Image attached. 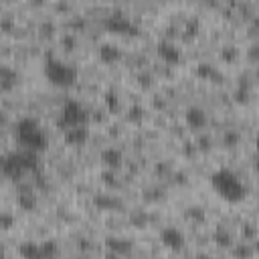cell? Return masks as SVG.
Wrapping results in <instances>:
<instances>
[{
	"label": "cell",
	"instance_id": "1",
	"mask_svg": "<svg viewBox=\"0 0 259 259\" xmlns=\"http://www.w3.org/2000/svg\"><path fill=\"white\" fill-rule=\"evenodd\" d=\"M210 188L214 190V194H219L223 200L235 204L241 202L245 198V186L243 182L227 168H221L217 172L210 174Z\"/></svg>",
	"mask_w": 259,
	"mask_h": 259
},
{
	"label": "cell",
	"instance_id": "2",
	"mask_svg": "<svg viewBox=\"0 0 259 259\" xmlns=\"http://www.w3.org/2000/svg\"><path fill=\"white\" fill-rule=\"evenodd\" d=\"M16 140L26 150L42 152L47 148V136H45L42 127L38 125V121L32 117H22L16 123Z\"/></svg>",
	"mask_w": 259,
	"mask_h": 259
},
{
	"label": "cell",
	"instance_id": "3",
	"mask_svg": "<svg viewBox=\"0 0 259 259\" xmlns=\"http://www.w3.org/2000/svg\"><path fill=\"white\" fill-rule=\"evenodd\" d=\"M45 77L55 87H71L77 81V69L73 65H67L59 59L49 57L45 63Z\"/></svg>",
	"mask_w": 259,
	"mask_h": 259
},
{
	"label": "cell",
	"instance_id": "4",
	"mask_svg": "<svg viewBox=\"0 0 259 259\" xmlns=\"http://www.w3.org/2000/svg\"><path fill=\"white\" fill-rule=\"evenodd\" d=\"M87 121V111L83 109V105L79 103V101H75V99H69L63 107H61V113H59V117H57V125L65 132V130H69V127H73V125H81V123H85Z\"/></svg>",
	"mask_w": 259,
	"mask_h": 259
},
{
	"label": "cell",
	"instance_id": "5",
	"mask_svg": "<svg viewBox=\"0 0 259 259\" xmlns=\"http://www.w3.org/2000/svg\"><path fill=\"white\" fill-rule=\"evenodd\" d=\"M105 28H107L109 32H115V34H136V32H138L136 24H134L130 18L119 16V14L109 16V18L105 20Z\"/></svg>",
	"mask_w": 259,
	"mask_h": 259
},
{
	"label": "cell",
	"instance_id": "6",
	"mask_svg": "<svg viewBox=\"0 0 259 259\" xmlns=\"http://www.w3.org/2000/svg\"><path fill=\"white\" fill-rule=\"evenodd\" d=\"M160 243L172 251H178L184 247V233L178 231L176 227H164L160 231Z\"/></svg>",
	"mask_w": 259,
	"mask_h": 259
},
{
	"label": "cell",
	"instance_id": "7",
	"mask_svg": "<svg viewBox=\"0 0 259 259\" xmlns=\"http://www.w3.org/2000/svg\"><path fill=\"white\" fill-rule=\"evenodd\" d=\"M156 53H158V57H160L166 65H178L180 59H182L180 49H178L174 42H170V40H162V42H158Z\"/></svg>",
	"mask_w": 259,
	"mask_h": 259
},
{
	"label": "cell",
	"instance_id": "8",
	"mask_svg": "<svg viewBox=\"0 0 259 259\" xmlns=\"http://www.w3.org/2000/svg\"><path fill=\"white\" fill-rule=\"evenodd\" d=\"M63 140H65V144H69V146H83V144L89 140V127H87V123L73 125V127L65 130V132H63Z\"/></svg>",
	"mask_w": 259,
	"mask_h": 259
},
{
	"label": "cell",
	"instance_id": "9",
	"mask_svg": "<svg viewBox=\"0 0 259 259\" xmlns=\"http://www.w3.org/2000/svg\"><path fill=\"white\" fill-rule=\"evenodd\" d=\"M97 57H99L101 63H105V65H113V63L121 61L123 55H121V49H119L117 45L103 42V45H99V49H97Z\"/></svg>",
	"mask_w": 259,
	"mask_h": 259
},
{
	"label": "cell",
	"instance_id": "10",
	"mask_svg": "<svg viewBox=\"0 0 259 259\" xmlns=\"http://www.w3.org/2000/svg\"><path fill=\"white\" fill-rule=\"evenodd\" d=\"M99 160H101V164H103L107 170H117V168H121V164H123V154H121V150H117V148H105V150H101Z\"/></svg>",
	"mask_w": 259,
	"mask_h": 259
},
{
	"label": "cell",
	"instance_id": "11",
	"mask_svg": "<svg viewBox=\"0 0 259 259\" xmlns=\"http://www.w3.org/2000/svg\"><path fill=\"white\" fill-rule=\"evenodd\" d=\"M184 119L190 130H202L208 123V117H206L204 109H200V107H188L184 113Z\"/></svg>",
	"mask_w": 259,
	"mask_h": 259
},
{
	"label": "cell",
	"instance_id": "12",
	"mask_svg": "<svg viewBox=\"0 0 259 259\" xmlns=\"http://www.w3.org/2000/svg\"><path fill=\"white\" fill-rule=\"evenodd\" d=\"M105 247L111 255H127L134 247V243L130 239H121V237H107L105 239Z\"/></svg>",
	"mask_w": 259,
	"mask_h": 259
},
{
	"label": "cell",
	"instance_id": "13",
	"mask_svg": "<svg viewBox=\"0 0 259 259\" xmlns=\"http://www.w3.org/2000/svg\"><path fill=\"white\" fill-rule=\"evenodd\" d=\"M93 204L99 210H119L121 208V200L111 196V194H95L93 196Z\"/></svg>",
	"mask_w": 259,
	"mask_h": 259
},
{
	"label": "cell",
	"instance_id": "14",
	"mask_svg": "<svg viewBox=\"0 0 259 259\" xmlns=\"http://www.w3.org/2000/svg\"><path fill=\"white\" fill-rule=\"evenodd\" d=\"M212 243L217 245V247H221V249H231L235 243H233V235L223 227V225H219L214 231H212Z\"/></svg>",
	"mask_w": 259,
	"mask_h": 259
},
{
	"label": "cell",
	"instance_id": "15",
	"mask_svg": "<svg viewBox=\"0 0 259 259\" xmlns=\"http://www.w3.org/2000/svg\"><path fill=\"white\" fill-rule=\"evenodd\" d=\"M16 204H18V208H20V210L30 212V210H34V208H36L38 200H36V196L32 194V190H20V192H18V196H16Z\"/></svg>",
	"mask_w": 259,
	"mask_h": 259
},
{
	"label": "cell",
	"instance_id": "16",
	"mask_svg": "<svg viewBox=\"0 0 259 259\" xmlns=\"http://www.w3.org/2000/svg\"><path fill=\"white\" fill-rule=\"evenodd\" d=\"M18 253H20V257H24V259H42V249H40V243H32V241L20 243Z\"/></svg>",
	"mask_w": 259,
	"mask_h": 259
},
{
	"label": "cell",
	"instance_id": "17",
	"mask_svg": "<svg viewBox=\"0 0 259 259\" xmlns=\"http://www.w3.org/2000/svg\"><path fill=\"white\" fill-rule=\"evenodd\" d=\"M196 77H200V79H208V81H217V79H221L217 67L210 65V63H198V65H196Z\"/></svg>",
	"mask_w": 259,
	"mask_h": 259
},
{
	"label": "cell",
	"instance_id": "18",
	"mask_svg": "<svg viewBox=\"0 0 259 259\" xmlns=\"http://www.w3.org/2000/svg\"><path fill=\"white\" fill-rule=\"evenodd\" d=\"M14 83H16V73L10 71L8 67H2L0 69V85H2V91H8Z\"/></svg>",
	"mask_w": 259,
	"mask_h": 259
},
{
	"label": "cell",
	"instance_id": "19",
	"mask_svg": "<svg viewBox=\"0 0 259 259\" xmlns=\"http://www.w3.org/2000/svg\"><path fill=\"white\" fill-rule=\"evenodd\" d=\"M184 217L188 221H192V223H204L206 221V212H204L202 206H188L184 210Z\"/></svg>",
	"mask_w": 259,
	"mask_h": 259
},
{
	"label": "cell",
	"instance_id": "20",
	"mask_svg": "<svg viewBox=\"0 0 259 259\" xmlns=\"http://www.w3.org/2000/svg\"><path fill=\"white\" fill-rule=\"evenodd\" d=\"M130 225L136 229H144L148 225V214L146 210H132L130 212Z\"/></svg>",
	"mask_w": 259,
	"mask_h": 259
},
{
	"label": "cell",
	"instance_id": "21",
	"mask_svg": "<svg viewBox=\"0 0 259 259\" xmlns=\"http://www.w3.org/2000/svg\"><path fill=\"white\" fill-rule=\"evenodd\" d=\"M231 251L237 257H251V255H255V247L251 243H237V245L231 247Z\"/></svg>",
	"mask_w": 259,
	"mask_h": 259
},
{
	"label": "cell",
	"instance_id": "22",
	"mask_svg": "<svg viewBox=\"0 0 259 259\" xmlns=\"http://www.w3.org/2000/svg\"><path fill=\"white\" fill-rule=\"evenodd\" d=\"M144 113H146V111H144V107L136 103V105H130V107H127V111H125V119H127V121L138 123V121H142V119H144Z\"/></svg>",
	"mask_w": 259,
	"mask_h": 259
},
{
	"label": "cell",
	"instance_id": "23",
	"mask_svg": "<svg viewBox=\"0 0 259 259\" xmlns=\"http://www.w3.org/2000/svg\"><path fill=\"white\" fill-rule=\"evenodd\" d=\"M40 249H42V257H57L59 255V245L55 241H42L40 243Z\"/></svg>",
	"mask_w": 259,
	"mask_h": 259
},
{
	"label": "cell",
	"instance_id": "24",
	"mask_svg": "<svg viewBox=\"0 0 259 259\" xmlns=\"http://www.w3.org/2000/svg\"><path fill=\"white\" fill-rule=\"evenodd\" d=\"M241 235H243V239L255 241V239H257V227H255L253 223H245V225L241 227Z\"/></svg>",
	"mask_w": 259,
	"mask_h": 259
},
{
	"label": "cell",
	"instance_id": "25",
	"mask_svg": "<svg viewBox=\"0 0 259 259\" xmlns=\"http://www.w3.org/2000/svg\"><path fill=\"white\" fill-rule=\"evenodd\" d=\"M223 144H225V148H235V146H239V134L233 132V130H229V132L223 136Z\"/></svg>",
	"mask_w": 259,
	"mask_h": 259
},
{
	"label": "cell",
	"instance_id": "26",
	"mask_svg": "<svg viewBox=\"0 0 259 259\" xmlns=\"http://www.w3.org/2000/svg\"><path fill=\"white\" fill-rule=\"evenodd\" d=\"M237 55H239V51H237L235 47H223V51H221V59H223V61H227V63L235 61V59H237Z\"/></svg>",
	"mask_w": 259,
	"mask_h": 259
},
{
	"label": "cell",
	"instance_id": "27",
	"mask_svg": "<svg viewBox=\"0 0 259 259\" xmlns=\"http://www.w3.org/2000/svg\"><path fill=\"white\" fill-rule=\"evenodd\" d=\"M12 225H14V217H12L8 210H4V212L0 214V227H2V231L12 229Z\"/></svg>",
	"mask_w": 259,
	"mask_h": 259
},
{
	"label": "cell",
	"instance_id": "28",
	"mask_svg": "<svg viewBox=\"0 0 259 259\" xmlns=\"http://www.w3.org/2000/svg\"><path fill=\"white\" fill-rule=\"evenodd\" d=\"M115 170H107V172H103L101 174V178H103V182L105 184H109V186H119V180L115 178V174H113Z\"/></svg>",
	"mask_w": 259,
	"mask_h": 259
},
{
	"label": "cell",
	"instance_id": "29",
	"mask_svg": "<svg viewBox=\"0 0 259 259\" xmlns=\"http://www.w3.org/2000/svg\"><path fill=\"white\" fill-rule=\"evenodd\" d=\"M105 103H107V107H109V111H113V109H117V103H119V99H117V95L115 93H105Z\"/></svg>",
	"mask_w": 259,
	"mask_h": 259
},
{
	"label": "cell",
	"instance_id": "30",
	"mask_svg": "<svg viewBox=\"0 0 259 259\" xmlns=\"http://www.w3.org/2000/svg\"><path fill=\"white\" fill-rule=\"evenodd\" d=\"M196 144H198V148H200V150H202V152H208V150H210V148H212V140H210V138H208V136H200V138H198V142H196Z\"/></svg>",
	"mask_w": 259,
	"mask_h": 259
},
{
	"label": "cell",
	"instance_id": "31",
	"mask_svg": "<svg viewBox=\"0 0 259 259\" xmlns=\"http://www.w3.org/2000/svg\"><path fill=\"white\" fill-rule=\"evenodd\" d=\"M61 47H65V51H73V47H75V38H73L71 34H65V36L61 38Z\"/></svg>",
	"mask_w": 259,
	"mask_h": 259
},
{
	"label": "cell",
	"instance_id": "32",
	"mask_svg": "<svg viewBox=\"0 0 259 259\" xmlns=\"http://www.w3.org/2000/svg\"><path fill=\"white\" fill-rule=\"evenodd\" d=\"M235 101H239V103H247V101H249V93H247V89H239V91H235Z\"/></svg>",
	"mask_w": 259,
	"mask_h": 259
},
{
	"label": "cell",
	"instance_id": "33",
	"mask_svg": "<svg viewBox=\"0 0 259 259\" xmlns=\"http://www.w3.org/2000/svg\"><path fill=\"white\" fill-rule=\"evenodd\" d=\"M247 55H249V59H259V45H251L249 47V51H247Z\"/></svg>",
	"mask_w": 259,
	"mask_h": 259
},
{
	"label": "cell",
	"instance_id": "34",
	"mask_svg": "<svg viewBox=\"0 0 259 259\" xmlns=\"http://www.w3.org/2000/svg\"><path fill=\"white\" fill-rule=\"evenodd\" d=\"M55 26L53 24H42V34H53Z\"/></svg>",
	"mask_w": 259,
	"mask_h": 259
},
{
	"label": "cell",
	"instance_id": "35",
	"mask_svg": "<svg viewBox=\"0 0 259 259\" xmlns=\"http://www.w3.org/2000/svg\"><path fill=\"white\" fill-rule=\"evenodd\" d=\"M140 85H144V87H148V85H150V77H146V75H142V77H140Z\"/></svg>",
	"mask_w": 259,
	"mask_h": 259
},
{
	"label": "cell",
	"instance_id": "36",
	"mask_svg": "<svg viewBox=\"0 0 259 259\" xmlns=\"http://www.w3.org/2000/svg\"><path fill=\"white\" fill-rule=\"evenodd\" d=\"M156 170H158V172H168V166H166V164H160Z\"/></svg>",
	"mask_w": 259,
	"mask_h": 259
},
{
	"label": "cell",
	"instance_id": "37",
	"mask_svg": "<svg viewBox=\"0 0 259 259\" xmlns=\"http://www.w3.org/2000/svg\"><path fill=\"white\" fill-rule=\"evenodd\" d=\"M253 247H255V253H259V239L253 241Z\"/></svg>",
	"mask_w": 259,
	"mask_h": 259
},
{
	"label": "cell",
	"instance_id": "38",
	"mask_svg": "<svg viewBox=\"0 0 259 259\" xmlns=\"http://www.w3.org/2000/svg\"><path fill=\"white\" fill-rule=\"evenodd\" d=\"M255 148H257V152H259V136L255 138Z\"/></svg>",
	"mask_w": 259,
	"mask_h": 259
},
{
	"label": "cell",
	"instance_id": "39",
	"mask_svg": "<svg viewBox=\"0 0 259 259\" xmlns=\"http://www.w3.org/2000/svg\"><path fill=\"white\" fill-rule=\"evenodd\" d=\"M255 168H257V170H259V158H257V162H255Z\"/></svg>",
	"mask_w": 259,
	"mask_h": 259
},
{
	"label": "cell",
	"instance_id": "40",
	"mask_svg": "<svg viewBox=\"0 0 259 259\" xmlns=\"http://www.w3.org/2000/svg\"><path fill=\"white\" fill-rule=\"evenodd\" d=\"M257 79H259V71H257Z\"/></svg>",
	"mask_w": 259,
	"mask_h": 259
},
{
	"label": "cell",
	"instance_id": "41",
	"mask_svg": "<svg viewBox=\"0 0 259 259\" xmlns=\"http://www.w3.org/2000/svg\"><path fill=\"white\" fill-rule=\"evenodd\" d=\"M257 2H259V0H257Z\"/></svg>",
	"mask_w": 259,
	"mask_h": 259
}]
</instances>
